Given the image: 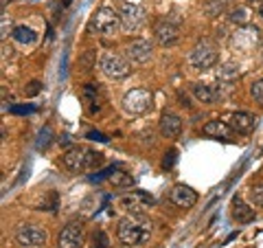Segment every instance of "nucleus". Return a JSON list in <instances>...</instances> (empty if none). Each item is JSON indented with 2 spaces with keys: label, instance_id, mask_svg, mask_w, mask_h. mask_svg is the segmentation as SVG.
<instances>
[{
  "label": "nucleus",
  "instance_id": "f257e3e1",
  "mask_svg": "<svg viewBox=\"0 0 263 248\" xmlns=\"http://www.w3.org/2000/svg\"><path fill=\"white\" fill-rule=\"evenodd\" d=\"M103 163V156L97 154L92 150H88V147H70L68 152L64 154V165L66 169H70L72 173H84L92 167H99V165Z\"/></svg>",
  "mask_w": 263,
  "mask_h": 248
},
{
  "label": "nucleus",
  "instance_id": "f03ea898",
  "mask_svg": "<svg viewBox=\"0 0 263 248\" xmlns=\"http://www.w3.org/2000/svg\"><path fill=\"white\" fill-rule=\"evenodd\" d=\"M117 235L125 246H138L149 237V224H147L145 220H141L138 216L136 218H125V220L119 222Z\"/></svg>",
  "mask_w": 263,
  "mask_h": 248
},
{
  "label": "nucleus",
  "instance_id": "7ed1b4c3",
  "mask_svg": "<svg viewBox=\"0 0 263 248\" xmlns=\"http://www.w3.org/2000/svg\"><path fill=\"white\" fill-rule=\"evenodd\" d=\"M121 27H123L121 13H117L112 7H101V9H97L92 20H90V29H92L97 36H105V38L117 36V31Z\"/></svg>",
  "mask_w": 263,
  "mask_h": 248
},
{
  "label": "nucleus",
  "instance_id": "20e7f679",
  "mask_svg": "<svg viewBox=\"0 0 263 248\" xmlns=\"http://www.w3.org/2000/svg\"><path fill=\"white\" fill-rule=\"evenodd\" d=\"M121 24L125 31H136L145 24L147 18V7L143 0H125L121 5Z\"/></svg>",
  "mask_w": 263,
  "mask_h": 248
},
{
  "label": "nucleus",
  "instance_id": "39448f33",
  "mask_svg": "<svg viewBox=\"0 0 263 248\" xmlns=\"http://www.w3.org/2000/svg\"><path fill=\"white\" fill-rule=\"evenodd\" d=\"M152 108V93L147 88H132L123 95V110L132 117H141Z\"/></svg>",
  "mask_w": 263,
  "mask_h": 248
},
{
  "label": "nucleus",
  "instance_id": "423d86ee",
  "mask_svg": "<svg viewBox=\"0 0 263 248\" xmlns=\"http://www.w3.org/2000/svg\"><path fill=\"white\" fill-rule=\"evenodd\" d=\"M189 64L197 70L213 68V66L217 64V48L211 42H206V40H202V42H197L191 48V53H189Z\"/></svg>",
  "mask_w": 263,
  "mask_h": 248
},
{
  "label": "nucleus",
  "instance_id": "0eeeda50",
  "mask_svg": "<svg viewBox=\"0 0 263 248\" xmlns=\"http://www.w3.org/2000/svg\"><path fill=\"white\" fill-rule=\"evenodd\" d=\"M99 68L108 79H123L129 75V62L119 53H103L101 62H99Z\"/></svg>",
  "mask_w": 263,
  "mask_h": 248
},
{
  "label": "nucleus",
  "instance_id": "6e6552de",
  "mask_svg": "<svg viewBox=\"0 0 263 248\" xmlns=\"http://www.w3.org/2000/svg\"><path fill=\"white\" fill-rule=\"evenodd\" d=\"M84 237H86L84 222L72 220L62 228L60 237H57V248H79L81 244H84Z\"/></svg>",
  "mask_w": 263,
  "mask_h": 248
},
{
  "label": "nucleus",
  "instance_id": "1a4fd4ad",
  "mask_svg": "<svg viewBox=\"0 0 263 248\" xmlns=\"http://www.w3.org/2000/svg\"><path fill=\"white\" fill-rule=\"evenodd\" d=\"M15 242L22 248H40L46 244V231L33 224H24L15 231Z\"/></svg>",
  "mask_w": 263,
  "mask_h": 248
},
{
  "label": "nucleus",
  "instance_id": "9d476101",
  "mask_svg": "<svg viewBox=\"0 0 263 248\" xmlns=\"http://www.w3.org/2000/svg\"><path fill=\"white\" fill-rule=\"evenodd\" d=\"M154 38H156V42H158V44L171 46V44H176L178 40H180V27H178L174 20L162 18V20L156 22V27H154Z\"/></svg>",
  "mask_w": 263,
  "mask_h": 248
},
{
  "label": "nucleus",
  "instance_id": "9b49d317",
  "mask_svg": "<svg viewBox=\"0 0 263 248\" xmlns=\"http://www.w3.org/2000/svg\"><path fill=\"white\" fill-rule=\"evenodd\" d=\"M259 40H261L259 38V29L246 24V27H241L233 36V40H230V46H233L235 51H252V48L259 44Z\"/></svg>",
  "mask_w": 263,
  "mask_h": 248
},
{
  "label": "nucleus",
  "instance_id": "f8f14e48",
  "mask_svg": "<svg viewBox=\"0 0 263 248\" xmlns=\"http://www.w3.org/2000/svg\"><path fill=\"white\" fill-rule=\"evenodd\" d=\"M81 101H84V108L88 114H97L101 112L103 108V95H101V88L95 86V84H88L81 88Z\"/></svg>",
  "mask_w": 263,
  "mask_h": 248
},
{
  "label": "nucleus",
  "instance_id": "ddd939ff",
  "mask_svg": "<svg viewBox=\"0 0 263 248\" xmlns=\"http://www.w3.org/2000/svg\"><path fill=\"white\" fill-rule=\"evenodd\" d=\"M169 200L176 206H180V209H191L197 202V193H195V189H191L189 185H176V187H171V191H169Z\"/></svg>",
  "mask_w": 263,
  "mask_h": 248
},
{
  "label": "nucleus",
  "instance_id": "4468645a",
  "mask_svg": "<svg viewBox=\"0 0 263 248\" xmlns=\"http://www.w3.org/2000/svg\"><path fill=\"white\" fill-rule=\"evenodd\" d=\"M125 53L132 62H136V64H145V62H149V57L154 53V46L149 40H132V42L127 44L125 48Z\"/></svg>",
  "mask_w": 263,
  "mask_h": 248
},
{
  "label": "nucleus",
  "instance_id": "2eb2a0df",
  "mask_svg": "<svg viewBox=\"0 0 263 248\" xmlns=\"http://www.w3.org/2000/svg\"><path fill=\"white\" fill-rule=\"evenodd\" d=\"M158 126H160V134L164 138H178L180 132H182V119L174 112H164Z\"/></svg>",
  "mask_w": 263,
  "mask_h": 248
},
{
  "label": "nucleus",
  "instance_id": "dca6fc26",
  "mask_svg": "<svg viewBox=\"0 0 263 248\" xmlns=\"http://www.w3.org/2000/svg\"><path fill=\"white\" fill-rule=\"evenodd\" d=\"M228 126L233 128L237 134H250L257 123H254V117L250 112H235V114H230Z\"/></svg>",
  "mask_w": 263,
  "mask_h": 248
},
{
  "label": "nucleus",
  "instance_id": "f3484780",
  "mask_svg": "<svg viewBox=\"0 0 263 248\" xmlns=\"http://www.w3.org/2000/svg\"><path fill=\"white\" fill-rule=\"evenodd\" d=\"M230 211H233V220L237 222V224H250V222L254 220L252 206L246 204L241 198H235L233 204H230Z\"/></svg>",
  "mask_w": 263,
  "mask_h": 248
},
{
  "label": "nucleus",
  "instance_id": "a211bd4d",
  "mask_svg": "<svg viewBox=\"0 0 263 248\" xmlns=\"http://www.w3.org/2000/svg\"><path fill=\"white\" fill-rule=\"evenodd\" d=\"M202 132H204V134H206V136H213V138H230V136H233V128H230L228 126V123H224V121H209L206 123V126H204L202 128Z\"/></svg>",
  "mask_w": 263,
  "mask_h": 248
},
{
  "label": "nucleus",
  "instance_id": "6ab92c4d",
  "mask_svg": "<svg viewBox=\"0 0 263 248\" xmlns=\"http://www.w3.org/2000/svg\"><path fill=\"white\" fill-rule=\"evenodd\" d=\"M191 93H193V97L200 103H215V101H219V99H221V95L217 93L215 88L204 86V84H193L191 86Z\"/></svg>",
  "mask_w": 263,
  "mask_h": 248
},
{
  "label": "nucleus",
  "instance_id": "aec40b11",
  "mask_svg": "<svg viewBox=\"0 0 263 248\" xmlns=\"http://www.w3.org/2000/svg\"><path fill=\"white\" fill-rule=\"evenodd\" d=\"M11 36H13L15 42L22 44V46H31V44H35V40H37L35 31L29 29V27H24V24H20V27H15Z\"/></svg>",
  "mask_w": 263,
  "mask_h": 248
},
{
  "label": "nucleus",
  "instance_id": "412c9836",
  "mask_svg": "<svg viewBox=\"0 0 263 248\" xmlns=\"http://www.w3.org/2000/svg\"><path fill=\"white\" fill-rule=\"evenodd\" d=\"M217 77H219V79H226V81L237 79V77H239V66L233 64V62L221 64V66H219V70H217Z\"/></svg>",
  "mask_w": 263,
  "mask_h": 248
},
{
  "label": "nucleus",
  "instance_id": "4be33fe9",
  "mask_svg": "<svg viewBox=\"0 0 263 248\" xmlns=\"http://www.w3.org/2000/svg\"><path fill=\"white\" fill-rule=\"evenodd\" d=\"M228 20L237 24V27H246V24H248V11H246L243 7H237V9L228 13Z\"/></svg>",
  "mask_w": 263,
  "mask_h": 248
},
{
  "label": "nucleus",
  "instance_id": "5701e85b",
  "mask_svg": "<svg viewBox=\"0 0 263 248\" xmlns=\"http://www.w3.org/2000/svg\"><path fill=\"white\" fill-rule=\"evenodd\" d=\"M110 246V239L105 235L103 228H99L92 233V242H90V248H108Z\"/></svg>",
  "mask_w": 263,
  "mask_h": 248
},
{
  "label": "nucleus",
  "instance_id": "b1692460",
  "mask_svg": "<svg viewBox=\"0 0 263 248\" xmlns=\"http://www.w3.org/2000/svg\"><path fill=\"white\" fill-rule=\"evenodd\" d=\"M110 183L114 185V187H132V185H134V178H132L129 176V173H112V178H110Z\"/></svg>",
  "mask_w": 263,
  "mask_h": 248
},
{
  "label": "nucleus",
  "instance_id": "393cba45",
  "mask_svg": "<svg viewBox=\"0 0 263 248\" xmlns=\"http://www.w3.org/2000/svg\"><path fill=\"white\" fill-rule=\"evenodd\" d=\"M250 95H252V99H254V101L263 105V79L254 81V84L250 86Z\"/></svg>",
  "mask_w": 263,
  "mask_h": 248
},
{
  "label": "nucleus",
  "instance_id": "a878e982",
  "mask_svg": "<svg viewBox=\"0 0 263 248\" xmlns=\"http://www.w3.org/2000/svg\"><path fill=\"white\" fill-rule=\"evenodd\" d=\"M250 200L257 206H263V185H254L250 189Z\"/></svg>",
  "mask_w": 263,
  "mask_h": 248
},
{
  "label": "nucleus",
  "instance_id": "bb28decb",
  "mask_svg": "<svg viewBox=\"0 0 263 248\" xmlns=\"http://www.w3.org/2000/svg\"><path fill=\"white\" fill-rule=\"evenodd\" d=\"M40 90H42V84H40V81H31V84L24 88V93H27V97H35Z\"/></svg>",
  "mask_w": 263,
  "mask_h": 248
},
{
  "label": "nucleus",
  "instance_id": "cd10ccee",
  "mask_svg": "<svg viewBox=\"0 0 263 248\" xmlns=\"http://www.w3.org/2000/svg\"><path fill=\"white\" fill-rule=\"evenodd\" d=\"M13 112H35V108H13Z\"/></svg>",
  "mask_w": 263,
  "mask_h": 248
},
{
  "label": "nucleus",
  "instance_id": "c85d7f7f",
  "mask_svg": "<svg viewBox=\"0 0 263 248\" xmlns=\"http://www.w3.org/2000/svg\"><path fill=\"white\" fill-rule=\"evenodd\" d=\"M259 15H261V18H263V3L259 5Z\"/></svg>",
  "mask_w": 263,
  "mask_h": 248
},
{
  "label": "nucleus",
  "instance_id": "c756f323",
  "mask_svg": "<svg viewBox=\"0 0 263 248\" xmlns=\"http://www.w3.org/2000/svg\"><path fill=\"white\" fill-rule=\"evenodd\" d=\"M259 55H261V60H263V46H261V51H259Z\"/></svg>",
  "mask_w": 263,
  "mask_h": 248
},
{
  "label": "nucleus",
  "instance_id": "7c9ffc66",
  "mask_svg": "<svg viewBox=\"0 0 263 248\" xmlns=\"http://www.w3.org/2000/svg\"><path fill=\"white\" fill-rule=\"evenodd\" d=\"M250 3H263V0H250Z\"/></svg>",
  "mask_w": 263,
  "mask_h": 248
}]
</instances>
